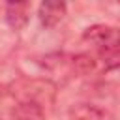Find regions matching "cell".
<instances>
[{
	"label": "cell",
	"mask_w": 120,
	"mask_h": 120,
	"mask_svg": "<svg viewBox=\"0 0 120 120\" xmlns=\"http://www.w3.org/2000/svg\"><path fill=\"white\" fill-rule=\"evenodd\" d=\"M8 92L17 98V101H28L36 103L41 109L45 105H51L54 101V86L49 81H38V79H21L8 86Z\"/></svg>",
	"instance_id": "cell-2"
},
{
	"label": "cell",
	"mask_w": 120,
	"mask_h": 120,
	"mask_svg": "<svg viewBox=\"0 0 120 120\" xmlns=\"http://www.w3.org/2000/svg\"><path fill=\"white\" fill-rule=\"evenodd\" d=\"M30 9L32 4L30 2H9L6 6V21L11 28L21 30L26 26L28 19H30Z\"/></svg>",
	"instance_id": "cell-5"
},
{
	"label": "cell",
	"mask_w": 120,
	"mask_h": 120,
	"mask_svg": "<svg viewBox=\"0 0 120 120\" xmlns=\"http://www.w3.org/2000/svg\"><path fill=\"white\" fill-rule=\"evenodd\" d=\"M66 15V4L64 2H41L38 8V17L45 28L56 26Z\"/></svg>",
	"instance_id": "cell-4"
},
{
	"label": "cell",
	"mask_w": 120,
	"mask_h": 120,
	"mask_svg": "<svg viewBox=\"0 0 120 120\" xmlns=\"http://www.w3.org/2000/svg\"><path fill=\"white\" fill-rule=\"evenodd\" d=\"M43 116L45 109H41L39 105L28 101H17V105L2 112L0 120H43Z\"/></svg>",
	"instance_id": "cell-3"
},
{
	"label": "cell",
	"mask_w": 120,
	"mask_h": 120,
	"mask_svg": "<svg viewBox=\"0 0 120 120\" xmlns=\"http://www.w3.org/2000/svg\"><path fill=\"white\" fill-rule=\"evenodd\" d=\"M82 39L92 47L96 60L105 71L120 68V28L109 24H94L84 30Z\"/></svg>",
	"instance_id": "cell-1"
},
{
	"label": "cell",
	"mask_w": 120,
	"mask_h": 120,
	"mask_svg": "<svg viewBox=\"0 0 120 120\" xmlns=\"http://www.w3.org/2000/svg\"><path fill=\"white\" fill-rule=\"evenodd\" d=\"M6 94H9V92H8V86H6V84H0V99H2Z\"/></svg>",
	"instance_id": "cell-7"
},
{
	"label": "cell",
	"mask_w": 120,
	"mask_h": 120,
	"mask_svg": "<svg viewBox=\"0 0 120 120\" xmlns=\"http://www.w3.org/2000/svg\"><path fill=\"white\" fill-rule=\"evenodd\" d=\"M68 120H114V116L92 103H79L75 107H71Z\"/></svg>",
	"instance_id": "cell-6"
}]
</instances>
